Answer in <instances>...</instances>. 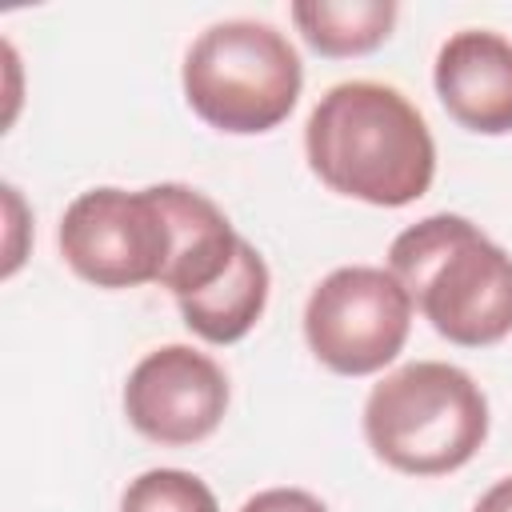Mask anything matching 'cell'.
Wrapping results in <instances>:
<instances>
[{
  "label": "cell",
  "instance_id": "obj_1",
  "mask_svg": "<svg viewBox=\"0 0 512 512\" xmlns=\"http://www.w3.org/2000/svg\"><path fill=\"white\" fill-rule=\"evenodd\" d=\"M304 156L332 192L372 208H404L436 176V144L424 116L380 80L332 84L304 124Z\"/></svg>",
  "mask_w": 512,
  "mask_h": 512
},
{
  "label": "cell",
  "instance_id": "obj_11",
  "mask_svg": "<svg viewBox=\"0 0 512 512\" xmlns=\"http://www.w3.org/2000/svg\"><path fill=\"white\" fill-rule=\"evenodd\" d=\"M120 512H220V504L200 476L184 468H148L124 488Z\"/></svg>",
  "mask_w": 512,
  "mask_h": 512
},
{
  "label": "cell",
  "instance_id": "obj_2",
  "mask_svg": "<svg viewBox=\"0 0 512 512\" xmlns=\"http://www.w3.org/2000/svg\"><path fill=\"white\" fill-rule=\"evenodd\" d=\"M388 272L448 344L488 348L512 336V256L472 220L456 212L416 220L392 240Z\"/></svg>",
  "mask_w": 512,
  "mask_h": 512
},
{
  "label": "cell",
  "instance_id": "obj_3",
  "mask_svg": "<svg viewBox=\"0 0 512 512\" xmlns=\"http://www.w3.org/2000/svg\"><path fill=\"white\" fill-rule=\"evenodd\" d=\"M488 436L480 384L444 360H412L388 372L364 400V440L404 476H448Z\"/></svg>",
  "mask_w": 512,
  "mask_h": 512
},
{
  "label": "cell",
  "instance_id": "obj_4",
  "mask_svg": "<svg viewBox=\"0 0 512 512\" xmlns=\"http://www.w3.org/2000/svg\"><path fill=\"white\" fill-rule=\"evenodd\" d=\"M184 100L216 132L260 136L284 124L300 100L304 68L284 32L264 20H220L184 56Z\"/></svg>",
  "mask_w": 512,
  "mask_h": 512
},
{
  "label": "cell",
  "instance_id": "obj_13",
  "mask_svg": "<svg viewBox=\"0 0 512 512\" xmlns=\"http://www.w3.org/2000/svg\"><path fill=\"white\" fill-rule=\"evenodd\" d=\"M472 512H512V476L496 480V484L476 500V508H472Z\"/></svg>",
  "mask_w": 512,
  "mask_h": 512
},
{
  "label": "cell",
  "instance_id": "obj_5",
  "mask_svg": "<svg viewBox=\"0 0 512 512\" xmlns=\"http://www.w3.org/2000/svg\"><path fill=\"white\" fill-rule=\"evenodd\" d=\"M56 244L80 280L96 288H140L160 284L176 236L160 184L140 192L88 188L64 208Z\"/></svg>",
  "mask_w": 512,
  "mask_h": 512
},
{
  "label": "cell",
  "instance_id": "obj_7",
  "mask_svg": "<svg viewBox=\"0 0 512 512\" xmlns=\"http://www.w3.org/2000/svg\"><path fill=\"white\" fill-rule=\"evenodd\" d=\"M228 412L224 368L192 344L152 348L124 384L128 424L164 448H188L208 440Z\"/></svg>",
  "mask_w": 512,
  "mask_h": 512
},
{
  "label": "cell",
  "instance_id": "obj_8",
  "mask_svg": "<svg viewBox=\"0 0 512 512\" xmlns=\"http://www.w3.org/2000/svg\"><path fill=\"white\" fill-rule=\"evenodd\" d=\"M444 112L480 136L512 132V40L488 28L452 32L432 68Z\"/></svg>",
  "mask_w": 512,
  "mask_h": 512
},
{
  "label": "cell",
  "instance_id": "obj_6",
  "mask_svg": "<svg viewBox=\"0 0 512 512\" xmlns=\"http://www.w3.org/2000/svg\"><path fill=\"white\" fill-rule=\"evenodd\" d=\"M412 328V296L388 268L344 264L328 272L304 304V340L336 376L388 368Z\"/></svg>",
  "mask_w": 512,
  "mask_h": 512
},
{
  "label": "cell",
  "instance_id": "obj_9",
  "mask_svg": "<svg viewBox=\"0 0 512 512\" xmlns=\"http://www.w3.org/2000/svg\"><path fill=\"white\" fill-rule=\"evenodd\" d=\"M268 284L272 280H268L264 256L248 240H240L228 272L216 284H208L204 292L176 300V308H180V316H184L192 336H200L208 344H236L264 316Z\"/></svg>",
  "mask_w": 512,
  "mask_h": 512
},
{
  "label": "cell",
  "instance_id": "obj_12",
  "mask_svg": "<svg viewBox=\"0 0 512 512\" xmlns=\"http://www.w3.org/2000/svg\"><path fill=\"white\" fill-rule=\"evenodd\" d=\"M240 512H328L324 500H316L304 488H264L240 504Z\"/></svg>",
  "mask_w": 512,
  "mask_h": 512
},
{
  "label": "cell",
  "instance_id": "obj_10",
  "mask_svg": "<svg viewBox=\"0 0 512 512\" xmlns=\"http://www.w3.org/2000/svg\"><path fill=\"white\" fill-rule=\"evenodd\" d=\"M400 8L392 0H296L292 20L304 44L320 56L348 60L376 52L396 24Z\"/></svg>",
  "mask_w": 512,
  "mask_h": 512
}]
</instances>
